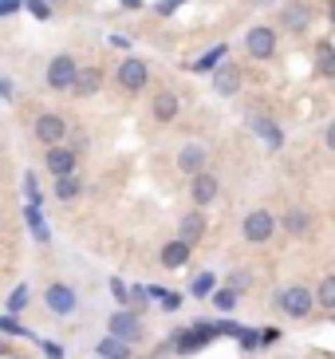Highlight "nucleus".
<instances>
[{
  "mask_svg": "<svg viewBox=\"0 0 335 359\" xmlns=\"http://www.w3.org/2000/svg\"><path fill=\"white\" fill-rule=\"evenodd\" d=\"M225 52H229L225 43H217V48H210V52H205V55L198 60V64H193V72H205V67H213L217 60H225Z\"/></svg>",
  "mask_w": 335,
  "mask_h": 359,
  "instance_id": "25",
  "label": "nucleus"
},
{
  "mask_svg": "<svg viewBox=\"0 0 335 359\" xmlns=\"http://www.w3.org/2000/svg\"><path fill=\"white\" fill-rule=\"evenodd\" d=\"M43 300H48V308L55 316H75V308H79V296H75L71 285H48Z\"/></svg>",
  "mask_w": 335,
  "mask_h": 359,
  "instance_id": "3",
  "label": "nucleus"
},
{
  "mask_svg": "<svg viewBox=\"0 0 335 359\" xmlns=\"http://www.w3.org/2000/svg\"><path fill=\"white\" fill-rule=\"evenodd\" d=\"M24 190H28L32 205H40V186H36V178H32V174H24Z\"/></svg>",
  "mask_w": 335,
  "mask_h": 359,
  "instance_id": "31",
  "label": "nucleus"
},
{
  "mask_svg": "<svg viewBox=\"0 0 335 359\" xmlns=\"http://www.w3.org/2000/svg\"><path fill=\"white\" fill-rule=\"evenodd\" d=\"M213 336H221L213 324H198V327H182V332H174V351L178 355H189V351H198V348H205Z\"/></svg>",
  "mask_w": 335,
  "mask_h": 359,
  "instance_id": "1",
  "label": "nucleus"
},
{
  "mask_svg": "<svg viewBox=\"0 0 335 359\" xmlns=\"http://www.w3.org/2000/svg\"><path fill=\"white\" fill-rule=\"evenodd\" d=\"M315 72L335 79V48L331 43H320V48H315Z\"/></svg>",
  "mask_w": 335,
  "mask_h": 359,
  "instance_id": "19",
  "label": "nucleus"
},
{
  "mask_svg": "<svg viewBox=\"0 0 335 359\" xmlns=\"http://www.w3.org/2000/svg\"><path fill=\"white\" fill-rule=\"evenodd\" d=\"M280 20H284V32H304L308 20H312V4L308 0H288L280 12Z\"/></svg>",
  "mask_w": 335,
  "mask_h": 359,
  "instance_id": "8",
  "label": "nucleus"
},
{
  "mask_svg": "<svg viewBox=\"0 0 335 359\" xmlns=\"http://www.w3.org/2000/svg\"><path fill=\"white\" fill-rule=\"evenodd\" d=\"M213 304H217L221 312H233V308H237V292H233V288H217V292H213Z\"/></svg>",
  "mask_w": 335,
  "mask_h": 359,
  "instance_id": "26",
  "label": "nucleus"
},
{
  "mask_svg": "<svg viewBox=\"0 0 335 359\" xmlns=\"http://www.w3.org/2000/svg\"><path fill=\"white\" fill-rule=\"evenodd\" d=\"M99 355L103 359H130V344H123V339L107 336L103 344H99Z\"/></svg>",
  "mask_w": 335,
  "mask_h": 359,
  "instance_id": "20",
  "label": "nucleus"
},
{
  "mask_svg": "<svg viewBox=\"0 0 335 359\" xmlns=\"http://www.w3.org/2000/svg\"><path fill=\"white\" fill-rule=\"evenodd\" d=\"M331 24H335V0H331Z\"/></svg>",
  "mask_w": 335,
  "mask_h": 359,
  "instance_id": "38",
  "label": "nucleus"
},
{
  "mask_svg": "<svg viewBox=\"0 0 335 359\" xmlns=\"http://www.w3.org/2000/svg\"><path fill=\"white\" fill-rule=\"evenodd\" d=\"M107 327H111V336L123 339V344H135V339H142V332H146V327H142V320H138L135 312H115Z\"/></svg>",
  "mask_w": 335,
  "mask_h": 359,
  "instance_id": "6",
  "label": "nucleus"
},
{
  "mask_svg": "<svg viewBox=\"0 0 335 359\" xmlns=\"http://www.w3.org/2000/svg\"><path fill=\"white\" fill-rule=\"evenodd\" d=\"M154 118L158 123H174V118H178V95L162 91V95L154 99Z\"/></svg>",
  "mask_w": 335,
  "mask_h": 359,
  "instance_id": "18",
  "label": "nucleus"
},
{
  "mask_svg": "<svg viewBox=\"0 0 335 359\" xmlns=\"http://www.w3.org/2000/svg\"><path fill=\"white\" fill-rule=\"evenodd\" d=\"M320 304H324V308H335V273L324 276V285H320Z\"/></svg>",
  "mask_w": 335,
  "mask_h": 359,
  "instance_id": "27",
  "label": "nucleus"
},
{
  "mask_svg": "<svg viewBox=\"0 0 335 359\" xmlns=\"http://www.w3.org/2000/svg\"><path fill=\"white\" fill-rule=\"evenodd\" d=\"M55 194H60V198H75V194H79V182L75 178H55Z\"/></svg>",
  "mask_w": 335,
  "mask_h": 359,
  "instance_id": "28",
  "label": "nucleus"
},
{
  "mask_svg": "<svg viewBox=\"0 0 335 359\" xmlns=\"http://www.w3.org/2000/svg\"><path fill=\"white\" fill-rule=\"evenodd\" d=\"M182 241H189V245H198L201 241V233H205V217H201L198 210H189L186 217H182Z\"/></svg>",
  "mask_w": 335,
  "mask_h": 359,
  "instance_id": "16",
  "label": "nucleus"
},
{
  "mask_svg": "<svg viewBox=\"0 0 335 359\" xmlns=\"http://www.w3.org/2000/svg\"><path fill=\"white\" fill-rule=\"evenodd\" d=\"M16 8H20V0H0V12H4V16H12Z\"/></svg>",
  "mask_w": 335,
  "mask_h": 359,
  "instance_id": "33",
  "label": "nucleus"
},
{
  "mask_svg": "<svg viewBox=\"0 0 335 359\" xmlns=\"http://www.w3.org/2000/svg\"><path fill=\"white\" fill-rule=\"evenodd\" d=\"M28 300H32V288L28 285H20V288H12V296H8V316H20L24 308H28Z\"/></svg>",
  "mask_w": 335,
  "mask_h": 359,
  "instance_id": "22",
  "label": "nucleus"
},
{
  "mask_svg": "<svg viewBox=\"0 0 335 359\" xmlns=\"http://www.w3.org/2000/svg\"><path fill=\"white\" fill-rule=\"evenodd\" d=\"M99 91V72L95 67H83L79 79H75V95H95Z\"/></svg>",
  "mask_w": 335,
  "mask_h": 359,
  "instance_id": "21",
  "label": "nucleus"
},
{
  "mask_svg": "<svg viewBox=\"0 0 335 359\" xmlns=\"http://www.w3.org/2000/svg\"><path fill=\"white\" fill-rule=\"evenodd\" d=\"M249 285H252V276L245 273V269H237V273L229 276V288H233V292H245V288H249Z\"/></svg>",
  "mask_w": 335,
  "mask_h": 359,
  "instance_id": "29",
  "label": "nucleus"
},
{
  "mask_svg": "<svg viewBox=\"0 0 335 359\" xmlns=\"http://www.w3.org/2000/svg\"><path fill=\"white\" fill-rule=\"evenodd\" d=\"M48 170H52L55 178H71L75 150H71V147H52V150H48Z\"/></svg>",
  "mask_w": 335,
  "mask_h": 359,
  "instance_id": "13",
  "label": "nucleus"
},
{
  "mask_svg": "<svg viewBox=\"0 0 335 359\" xmlns=\"http://www.w3.org/2000/svg\"><path fill=\"white\" fill-rule=\"evenodd\" d=\"M217 190H221V182L213 178V174H198V178H193V201H198V205H210V201L217 198Z\"/></svg>",
  "mask_w": 335,
  "mask_h": 359,
  "instance_id": "15",
  "label": "nucleus"
},
{
  "mask_svg": "<svg viewBox=\"0 0 335 359\" xmlns=\"http://www.w3.org/2000/svg\"><path fill=\"white\" fill-rule=\"evenodd\" d=\"M205 292H213V273H201L193 280V296H205Z\"/></svg>",
  "mask_w": 335,
  "mask_h": 359,
  "instance_id": "30",
  "label": "nucleus"
},
{
  "mask_svg": "<svg viewBox=\"0 0 335 359\" xmlns=\"http://www.w3.org/2000/svg\"><path fill=\"white\" fill-rule=\"evenodd\" d=\"M312 304H315V296L308 292V288H284L280 296H276V308H284V312H288V316H308V312H312Z\"/></svg>",
  "mask_w": 335,
  "mask_h": 359,
  "instance_id": "4",
  "label": "nucleus"
},
{
  "mask_svg": "<svg viewBox=\"0 0 335 359\" xmlns=\"http://www.w3.org/2000/svg\"><path fill=\"white\" fill-rule=\"evenodd\" d=\"M123 4H126V8H138V4H142V0H123Z\"/></svg>",
  "mask_w": 335,
  "mask_h": 359,
  "instance_id": "37",
  "label": "nucleus"
},
{
  "mask_svg": "<svg viewBox=\"0 0 335 359\" xmlns=\"http://www.w3.org/2000/svg\"><path fill=\"white\" fill-rule=\"evenodd\" d=\"M245 241H252V245H261V241H268L273 237V229H276V222H273V213H264V210H252L249 217H245Z\"/></svg>",
  "mask_w": 335,
  "mask_h": 359,
  "instance_id": "7",
  "label": "nucleus"
},
{
  "mask_svg": "<svg viewBox=\"0 0 335 359\" xmlns=\"http://www.w3.org/2000/svg\"><path fill=\"white\" fill-rule=\"evenodd\" d=\"M245 48H249L252 60H268V55L276 52V32L273 28H252V32L245 36Z\"/></svg>",
  "mask_w": 335,
  "mask_h": 359,
  "instance_id": "10",
  "label": "nucleus"
},
{
  "mask_svg": "<svg viewBox=\"0 0 335 359\" xmlns=\"http://www.w3.org/2000/svg\"><path fill=\"white\" fill-rule=\"evenodd\" d=\"M308 222H312L308 210H288V213H284V229H288V233H304Z\"/></svg>",
  "mask_w": 335,
  "mask_h": 359,
  "instance_id": "23",
  "label": "nucleus"
},
{
  "mask_svg": "<svg viewBox=\"0 0 335 359\" xmlns=\"http://www.w3.org/2000/svg\"><path fill=\"white\" fill-rule=\"evenodd\" d=\"M146 79H150V72H146V64L142 60H123V67H118V83H123V91H142L146 87Z\"/></svg>",
  "mask_w": 335,
  "mask_h": 359,
  "instance_id": "9",
  "label": "nucleus"
},
{
  "mask_svg": "<svg viewBox=\"0 0 335 359\" xmlns=\"http://www.w3.org/2000/svg\"><path fill=\"white\" fill-rule=\"evenodd\" d=\"M237 87H241V67L237 64H221L213 72V91L217 95H237Z\"/></svg>",
  "mask_w": 335,
  "mask_h": 359,
  "instance_id": "12",
  "label": "nucleus"
},
{
  "mask_svg": "<svg viewBox=\"0 0 335 359\" xmlns=\"http://www.w3.org/2000/svg\"><path fill=\"white\" fill-rule=\"evenodd\" d=\"M178 166L186 170V174H193V178H198V174H205V150L198 147V142H189V147H182V154H178Z\"/></svg>",
  "mask_w": 335,
  "mask_h": 359,
  "instance_id": "14",
  "label": "nucleus"
},
{
  "mask_svg": "<svg viewBox=\"0 0 335 359\" xmlns=\"http://www.w3.org/2000/svg\"><path fill=\"white\" fill-rule=\"evenodd\" d=\"M24 217H28V225L36 229V241L48 245V229H43V222H40V205H28V210H24Z\"/></svg>",
  "mask_w": 335,
  "mask_h": 359,
  "instance_id": "24",
  "label": "nucleus"
},
{
  "mask_svg": "<svg viewBox=\"0 0 335 359\" xmlns=\"http://www.w3.org/2000/svg\"><path fill=\"white\" fill-rule=\"evenodd\" d=\"M63 135H67V123H63V115H40L36 118V138H40L43 147L52 150V147H63Z\"/></svg>",
  "mask_w": 335,
  "mask_h": 359,
  "instance_id": "5",
  "label": "nucleus"
},
{
  "mask_svg": "<svg viewBox=\"0 0 335 359\" xmlns=\"http://www.w3.org/2000/svg\"><path fill=\"white\" fill-rule=\"evenodd\" d=\"M189 249H193V245L182 241V237H178V241H170L166 249H162V264H166V269H178V264H186V261H189Z\"/></svg>",
  "mask_w": 335,
  "mask_h": 359,
  "instance_id": "17",
  "label": "nucleus"
},
{
  "mask_svg": "<svg viewBox=\"0 0 335 359\" xmlns=\"http://www.w3.org/2000/svg\"><path fill=\"white\" fill-rule=\"evenodd\" d=\"M241 344H245V348H257V344H261V339L252 336V332H241Z\"/></svg>",
  "mask_w": 335,
  "mask_h": 359,
  "instance_id": "35",
  "label": "nucleus"
},
{
  "mask_svg": "<svg viewBox=\"0 0 335 359\" xmlns=\"http://www.w3.org/2000/svg\"><path fill=\"white\" fill-rule=\"evenodd\" d=\"M111 292H115L118 300H123V304H126V285H123V280H111Z\"/></svg>",
  "mask_w": 335,
  "mask_h": 359,
  "instance_id": "34",
  "label": "nucleus"
},
{
  "mask_svg": "<svg viewBox=\"0 0 335 359\" xmlns=\"http://www.w3.org/2000/svg\"><path fill=\"white\" fill-rule=\"evenodd\" d=\"M28 4V12L32 16H40V20H48V0H24Z\"/></svg>",
  "mask_w": 335,
  "mask_h": 359,
  "instance_id": "32",
  "label": "nucleus"
},
{
  "mask_svg": "<svg viewBox=\"0 0 335 359\" xmlns=\"http://www.w3.org/2000/svg\"><path fill=\"white\" fill-rule=\"evenodd\" d=\"M327 150H335V123L327 127Z\"/></svg>",
  "mask_w": 335,
  "mask_h": 359,
  "instance_id": "36",
  "label": "nucleus"
},
{
  "mask_svg": "<svg viewBox=\"0 0 335 359\" xmlns=\"http://www.w3.org/2000/svg\"><path fill=\"white\" fill-rule=\"evenodd\" d=\"M75 79H79V67H75L71 55H55L48 64V87L55 91H75Z\"/></svg>",
  "mask_w": 335,
  "mask_h": 359,
  "instance_id": "2",
  "label": "nucleus"
},
{
  "mask_svg": "<svg viewBox=\"0 0 335 359\" xmlns=\"http://www.w3.org/2000/svg\"><path fill=\"white\" fill-rule=\"evenodd\" d=\"M249 130H252V135H261V138H264V147H268V150H280V147H284V130L276 127L273 118H264V115H249Z\"/></svg>",
  "mask_w": 335,
  "mask_h": 359,
  "instance_id": "11",
  "label": "nucleus"
}]
</instances>
